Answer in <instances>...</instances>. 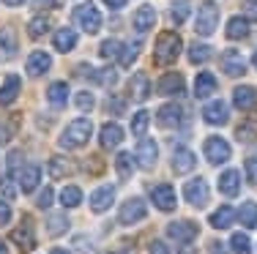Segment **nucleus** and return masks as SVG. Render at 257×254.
<instances>
[{"instance_id": "obj_1", "label": "nucleus", "mask_w": 257, "mask_h": 254, "mask_svg": "<svg viewBox=\"0 0 257 254\" xmlns=\"http://www.w3.org/2000/svg\"><path fill=\"white\" fill-rule=\"evenodd\" d=\"M183 50V41L178 33H173V30H164L162 36L156 39V47H154V60L159 66H173L175 60H178Z\"/></svg>"}, {"instance_id": "obj_2", "label": "nucleus", "mask_w": 257, "mask_h": 254, "mask_svg": "<svg viewBox=\"0 0 257 254\" xmlns=\"http://www.w3.org/2000/svg\"><path fill=\"white\" fill-rule=\"evenodd\" d=\"M90 134H93V123H90L88 118H77V120H71V123L66 126V131L60 134V148L77 150V148H82V145H88Z\"/></svg>"}, {"instance_id": "obj_3", "label": "nucleus", "mask_w": 257, "mask_h": 254, "mask_svg": "<svg viewBox=\"0 0 257 254\" xmlns=\"http://www.w3.org/2000/svg\"><path fill=\"white\" fill-rule=\"evenodd\" d=\"M219 25V9L213 0H205L203 6H200L197 11V22H194V30H197V36H211L213 30Z\"/></svg>"}, {"instance_id": "obj_4", "label": "nucleus", "mask_w": 257, "mask_h": 254, "mask_svg": "<svg viewBox=\"0 0 257 254\" xmlns=\"http://www.w3.org/2000/svg\"><path fill=\"white\" fill-rule=\"evenodd\" d=\"M74 20L79 22V28H82L85 33H90V36L101 30V14H99V9H96L93 3L77 6V9H74Z\"/></svg>"}, {"instance_id": "obj_5", "label": "nucleus", "mask_w": 257, "mask_h": 254, "mask_svg": "<svg viewBox=\"0 0 257 254\" xmlns=\"http://www.w3.org/2000/svg\"><path fill=\"white\" fill-rule=\"evenodd\" d=\"M145 216H148V205H145V199L140 197H132L123 202V208H120L118 213V221L120 224H137V221H143Z\"/></svg>"}, {"instance_id": "obj_6", "label": "nucleus", "mask_w": 257, "mask_h": 254, "mask_svg": "<svg viewBox=\"0 0 257 254\" xmlns=\"http://www.w3.org/2000/svg\"><path fill=\"white\" fill-rule=\"evenodd\" d=\"M230 156L232 148L227 145V140H222V137H208L205 140V159L211 164H224V161H230Z\"/></svg>"}, {"instance_id": "obj_7", "label": "nucleus", "mask_w": 257, "mask_h": 254, "mask_svg": "<svg viewBox=\"0 0 257 254\" xmlns=\"http://www.w3.org/2000/svg\"><path fill=\"white\" fill-rule=\"evenodd\" d=\"M183 197L189 199V205H194V208H203V205H208V183H205L203 178L189 180V183L183 186Z\"/></svg>"}, {"instance_id": "obj_8", "label": "nucleus", "mask_w": 257, "mask_h": 254, "mask_svg": "<svg viewBox=\"0 0 257 254\" xmlns=\"http://www.w3.org/2000/svg\"><path fill=\"white\" fill-rule=\"evenodd\" d=\"M203 118L208 126H224L230 120V107L224 101H208L203 110Z\"/></svg>"}, {"instance_id": "obj_9", "label": "nucleus", "mask_w": 257, "mask_h": 254, "mask_svg": "<svg viewBox=\"0 0 257 254\" xmlns=\"http://www.w3.org/2000/svg\"><path fill=\"white\" fill-rule=\"evenodd\" d=\"M151 199H154V205L159 210H164V213H170V210H175V191L170 189L167 183H159V186H154L151 189Z\"/></svg>"}, {"instance_id": "obj_10", "label": "nucleus", "mask_w": 257, "mask_h": 254, "mask_svg": "<svg viewBox=\"0 0 257 254\" xmlns=\"http://www.w3.org/2000/svg\"><path fill=\"white\" fill-rule=\"evenodd\" d=\"M11 238H14L17 249L20 251H33L36 249V235H33V224H30V219H25L20 227L11 232Z\"/></svg>"}, {"instance_id": "obj_11", "label": "nucleus", "mask_w": 257, "mask_h": 254, "mask_svg": "<svg viewBox=\"0 0 257 254\" xmlns=\"http://www.w3.org/2000/svg\"><path fill=\"white\" fill-rule=\"evenodd\" d=\"M222 71L227 77H243L246 74V60H243L241 52H235V50H227L222 55Z\"/></svg>"}, {"instance_id": "obj_12", "label": "nucleus", "mask_w": 257, "mask_h": 254, "mask_svg": "<svg viewBox=\"0 0 257 254\" xmlns=\"http://www.w3.org/2000/svg\"><path fill=\"white\" fill-rule=\"evenodd\" d=\"M156 93H162V96H183L186 93V82H183L181 74H164L162 80L156 82Z\"/></svg>"}, {"instance_id": "obj_13", "label": "nucleus", "mask_w": 257, "mask_h": 254, "mask_svg": "<svg viewBox=\"0 0 257 254\" xmlns=\"http://www.w3.org/2000/svg\"><path fill=\"white\" fill-rule=\"evenodd\" d=\"M167 232H170V238L178 240V243H189V240L197 238L200 227L194 224V221H173V224L167 227Z\"/></svg>"}, {"instance_id": "obj_14", "label": "nucleus", "mask_w": 257, "mask_h": 254, "mask_svg": "<svg viewBox=\"0 0 257 254\" xmlns=\"http://www.w3.org/2000/svg\"><path fill=\"white\" fill-rule=\"evenodd\" d=\"M22 90V80L17 74H9L3 80V85H0V107H9L17 101V96H20Z\"/></svg>"}, {"instance_id": "obj_15", "label": "nucleus", "mask_w": 257, "mask_h": 254, "mask_svg": "<svg viewBox=\"0 0 257 254\" xmlns=\"http://www.w3.org/2000/svg\"><path fill=\"white\" fill-rule=\"evenodd\" d=\"M134 159L140 161V167H143V169H151V167L156 164V159H159V148H156V142H154V140L140 142V145H137V150H134Z\"/></svg>"}, {"instance_id": "obj_16", "label": "nucleus", "mask_w": 257, "mask_h": 254, "mask_svg": "<svg viewBox=\"0 0 257 254\" xmlns=\"http://www.w3.org/2000/svg\"><path fill=\"white\" fill-rule=\"evenodd\" d=\"M194 167H197V156H194L192 150L178 148L173 153V172L175 175H186V172H192Z\"/></svg>"}, {"instance_id": "obj_17", "label": "nucleus", "mask_w": 257, "mask_h": 254, "mask_svg": "<svg viewBox=\"0 0 257 254\" xmlns=\"http://www.w3.org/2000/svg\"><path fill=\"white\" fill-rule=\"evenodd\" d=\"M50 66H52V58L47 55V52H30V58L25 60V71H28L30 77L47 74V71H50Z\"/></svg>"}, {"instance_id": "obj_18", "label": "nucleus", "mask_w": 257, "mask_h": 254, "mask_svg": "<svg viewBox=\"0 0 257 254\" xmlns=\"http://www.w3.org/2000/svg\"><path fill=\"white\" fill-rule=\"evenodd\" d=\"M112 199H115L112 186H99V189L90 194V210H93V213H104V210L112 205Z\"/></svg>"}, {"instance_id": "obj_19", "label": "nucleus", "mask_w": 257, "mask_h": 254, "mask_svg": "<svg viewBox=\"0 0 257 254\" xmlns=\"http://www.w3.org/2000/svg\"><path fill=\"white\" fill-rule=\"evenodd\" d=\"M183 120V107L181 104H164L162 110L156 112V123L170 129V126H178Z\"/></svg>"}, {"instance_id": "obj_20", "label": "nucleus", "mask_w": 257, "mask_h": 254, "mask_svg": "<svg viewBox=\"0 0 257 254\" xmlns=\"http://www.w3.org/2000/svg\"><path fill=\"white\" fill-rule=\"evenodd\" d=\"M154 25H156V9L154 6H140L134 11V30L137 33H148Z\"/></svg>"}, {"instance_id": "obj_21", "label": "nucleus", "mask_w": 257, "mask_h": 254, "mask_svg": "<svg viewBox=\"0 0 257 254\" xmlns=\"http://www.w3.org/2000/svg\"><path fill=\"white\" fill-rule=\"evenodd\" d=\"M232 104H235L238 110H252L257 104V90L249 88V85H238V88L232 90Z\"/></svg>"}, {"instance_id": "obj_22", "label": "nucleus", "mask_w": 257, "mask_h": 254, "mask_svg": "<svg viewBox=\"0 0 257 254\" xmlns=\"http://www.w3.org/2000/svg\"><path fill=\"white\" fill-rule=\"evenodd\" d=\"M219 191L224 197H235L241 191V175H238V169H227V172L219 175Z\"/></svg>"}, {"instance_id": "obj_23", "label": "nucleus", "mask_w": 257, "mask_h": 254, "mask_svg": "<svg viewBox=\"0 0 257 254\" xmlns=\"http://www.w3.org/2000/svg\"><path fill=\"white\" fill-rule=\"evenodd\" d=\"M17 33L11 28H0V60H11L17 55Z\"/></svg>"}, {"instance_id": "obj_24", "label": "nucleus", "mask_w": 257, "mask_h": 254, "mask_svg": "<svg viewBox=\"0 0 257 254\" xmlns=\"http://www.w3.org/2000/svg\"><path fill=\"white\" fill-rule=\"evenodd\" d=\"M216 77L211 74V71H200L197 74V80H194V96H197V99H208V96L213 93V90H216Z\"/></svg>"}, {"instance_id": "obj_25", "label": "nucleus", "mask_w": 257, "mask_h": 254, "mask_svg": "<svg viewBox=\"0 0 257 254\" xmlns=\"http://www.w3.org/2000/svg\"><path fill=\"white\" fill-rule=\"evenodd\" d=\"M52 44H55L58 52H71L77 47V33L71 28H60L58 33L52 36Z\"/></svg>"}, {"instance_id": "obj_26", "label": "nucleus", "mask_w": 257, "mask_h": 254, "mask_svg": "<svg viewBox=\"0 0 257 254\" xmlns=\"http://www.w3.org/2000/svg\"><path fill=\"white\" fill-rule=\"evenodd\" d=\"M128 90H132V96H134V101H145L151 96V80L140 71V74H134L132 77V82H128Z\"/></svg>"}, {"instance_id": "obj_27", "label": "nucleus", "mask_w": 257, "mask_h": 254, "mask_svg": "<svg viewBox=\"0 0 257 254\" xmlns=\"http://www.w3.org/2000/svg\"><path fill=\"white\" fill-rule=\"evenodd\" d=\"M39 180H41V169L36 167V164H30V167H25L22 169V175H20V189L25 191H36L39 189Z\"/></svg>"}, {"instance_id": "obj_28", "label": "nucleus", "mask_w": 257, "mask_h": 254, "mask_svg": "<svg viewBox=\"0 0 257 254\" xmlns=\"http://www.w3.org/2000/svg\"><path fill=\"white\" fill-rule=\"evenodd\" d=\"M123 142V129L118 123H104L101 129V145L104 148H118Z\"/></svg>"}, {"instance_id": "obj_29", "label": "nucleus", "mask_w": 257, "mask_h": 254, "mask_svg": "<svg viewBox=\"0 0 257 254\" xmlns=\"http://www.w3.org/2000/svg\"><path fill=\"white\" fill-rule=\"evenodd\" d=\"M232 221H235V210L230 205H222V208H216L211 213V227H216V229H227Z\"/></svg>"}, {"instance_id": "obj_30", "label": "nucleus", "mask_w": 257, "mask_h": 254, "mask_svg": "<svg viewBox=\"0 0 257 254\" xmlns=\"http://www.w3.org/2000/svg\"><path fill=\"white\" fill-rule=\"evenodd\" d=\"M249 36V20L246 17H232V20L227 22V39L232 41H241Z\"/></svg>"}, {"instance_id": "obj_31", "label": "nucleus", "mask_w": 257, "mask_h": 254, "mask_svg": "<svg viewBox=\"0 0 257 254\" xmlns=\"http://www.w3.org/2000/svg\"><path fill=\"white\" fill-rule=\"evenodd\" d=\"M47 99H50L52 107H63L66 101H69V85L66 82H52L50 88H47Z\"/></svg>"}, {"instance_id": "obj_32", "label": "nucleus", "mask_w": 257, "mask_h": 254, "mask_svg": "<svg viewBox=\"0 0 257 254\" xmlns=\"http://www.w3.org/2000/svg\"><path fill=\"white\" fill-rule=\"evenodd\" d=\"M47 232H50L52 238L69 232V216H66V213H50V216H47Z\"/></svg>"}, {"instance_id": "obj_33", "label": "nucleus", "mask_w": 257, "mask_h": 254, "mask_svg": "<svg viewBox=\"0 0 257 254\" xmlns=\"http://www.w3.org/2000/svg\"><path fill=\"white\" fill-rule=\"evenodd\" d=\"M235 137L241 142H254L257 140V115H252V118L243 120V126H238L235 129Z\"/></svg>"}, {"instance_id": "obj_34", "label": "nucleus", "mask_w": 257, "mask_h": 254, "mask_svg": "<svg viewBox=\"0 0 257 254\" xmlns=\"http://www.w3.org/2000/svg\"><path fill=\"white\" fill-rule=\"evenodd\" d=\"M238 219L246 229H254L257 227V202H243L241 210H238Z\"/></svg>"}, {"instance_id": "obj_35", "label": "nucleus", "mask_w": 257, "mask_h": 254, "mask_svg": "<svg viewBox=\"0 0 257 254\" xmlns=\"http://www.w3.org/2000/svg\"><path fill=\"white\" fill-rule=\"evenodd\" d=\"M211 55H213V50L208 44H200V41H194L192 47H189V60H192L194 66L197 63H205V60H211Z\"/></svg>"}, {"instance_id": "obj_36", "label": "nucleus", "mask_w": 257, "mask_h": 254, "mask_svg": "<svg viewBox=\"0 0 257 254\" xmlns=\"http://www.w3.org/2000/svg\"><path fill=\"white\" fill-rule=\"evenodd\" d=\"M189 9H192V3H189V0H173V6H170V17H173L175 25H183V22H186Z\"/></svg>"}, {"instance_id": "obj_37", "label": "nucleus", "mask_w": 257, "mask_h": 254, "mask_svg": "<svg viewBox=\"0 0 257 254\" xmlns=\"http://www.w3.org/2000/svg\"><path fill=\"white\" fill-rule=\"evenodd\" d=\"M17 129H20V118H17V115H14V118H9V120H0V145L14 140Z\"/></svg>"}, {"instance_id": "obj_38", "label": "nucleus", "mask_w": 257, "mask_h": 254, "mask_svg": "<svg viewBox=\"0 0 257 254\" xmlns=\"http://www.w3.org/2000/svg\"><path fill=\"white\" fill-rule=\"evenodd\" d=\"M50 28H52V22L47 20V17H33L30 25H28V33H30V39H41Z\"/></svg>"}, {"instance_id": "obj_39", "label": "nucleus", "mask_w": 257, "mask_h": 254, "mask_svg": "<svg viewBox=\"0 0 257 254\" xmlns=\"http://www.w3.org/2000/svg\"><path fill=\"white\" fill-rule=\"evenodd\" d=\"M79 202H82V191H79L77 186H69V189L60 191V205H63V208H77Z\"/></svg>"}, {"instance_id": "obj_40", "label": "nucleus", "mask_w": 257, "mask_h": 254, "mask_svg": "<svg viewBox=\"0 0 257 254\" xmlns=\"http://www.w3.org/2000/svg\"><path fill=\"white\" fill-rule=\"evenodd\" d=\"M230 246H232L235 254H252V240H249L246 232H235L232 240H230Z\"/></svg>"}, {"instance_id": "obj_41", "label": "nucleus", "mask_w": 257, "mask_h": 254, "mask_svg": "<svg viewBox=\"0 0 257 254\" xmlns=\"http://www.w3.org/2000/svg\"><path fill=\"white\" fill-rule=\"evenodd\" d=\"M99 52H101V58H107V60L109 58H120V55H123V44H120L118 39H107L99 47Z\"/></svg>"}, {"instance_id": "obj_42", "label": "nucleus", "mask_w": 257, "mask_h": 254, "mask_svg": "<svg viewBox=\"0 0 257 254\" xmlns=\"http://www.w3.org/2000/svg\"><path fill=\"white\" fill-rule=\"evenodd\" d=\"M148 120H151V115L145 112V110H140V112L132 118V134H134V137H143L145 131H148Z\"/></svg>"}, {"instance_id": "obj_43", "label": "nucleus", "mask_w": 257, "mask_h": 254, "mask_svg": "<svg viewBox=\"0 0 257 254\" xmlns=\"http://www.w3.org/2000/svg\"><path fill=\"white\" fill-rule=\"evenodd\" d=\"M69 172H71V164L66 159H60V156L50 159V175H52V178H66Z\"/></svg>"}, {"instance_id": "obj_44", "label": "nucleus", "mask_w": 257, "mask_h": 254, "mask_svg": "<svg viewBox=\"0 0 257 254\" xmlns=\"http://www.w3.org/2000/svg\"><path fill=\"white\" fill-rule=\"evenodd\" d=\"M132 159H134L132 153H120V156H118V161H115V167H118L120 180H126L128 175H132Z\"/></svg>"}, {"instance_id": "obj_45", "label": "nucleus", "mask_w": 257, "mask_h": 254, "mask_svg": "<svg viewBox=\"0 0 257 254\" xmlns=\"http://www.w3.org/2000/svg\"><path fill=\"white\" fill-rule=\"evenodd\" d=\"M96 80H99L104 88H115V82H118V71L115 69H101L99 74H96Z\"/></svg>"}, {"instance_id": "obj_46", "label": "nucleus", "mask_w": 257, "mask_h": 254, "mask_svg": "<svg viewBox=\"0 0 257 254\" xmlns=\"http://www.w3.org/2000/svg\"><path fill=\"white\" fill-rule=\"evenodd\" d=\"M137 55H140V44H128L126 50H123V55H120V66H132L134 60H137Z\"/></svg>"}, {"instance_id": "obj_47", "label": "nucleus", "mask_w": 257, "mask_h": 254, "mask_svg": "<svg viewBox=\"0 0 257 254\" xmlns=\"http://www.w3.org/2000/svg\"><path fill=\"white\" fill-rule=\"evenodd\" d=\"M93 104H96V99L88 93V90H82V93H77V107L82 112H88V110H93Z\"/></svg>"}, {"instance_id": "obj_48", "label": "nucleus", "mask_w": 257, "mask_h": 254, "mask_svg": "<svg viewBox=\"0 0 257 254\" xmlns=\"http://www.w3.org/2000/svg\"><path fill=\"white\" fill-rule=\"evenodd\" d=\"M55 202V194H52V189H44L39 194V199H36V205H39V208H50V205Z\"/></svg>"}, {"instance_id": "obj_49", "label": "nucleus", "mask_w": 257, "mask_h": 254, "mask_svg": "<svg viewBox=\"0 0 257 254\" xmlns=\"http://www.w3.org/2000/svg\"><path fill=\"white\" fill-rule=\"evenodd\" d=\"M246 178L252 186H257V159H246Z\"/></svg>"}, {"instance_id": "obj_50", "label": "nucleus", "mask_w": 257, "mask_h": 254, "mask_svg": "<svg viewBox=\"0 0 257 254\" xmlns=\"http://www.w3.org/2000/svg\"><path fill=\"white\" fill-rule=\"evenodd\" d=\"M0 191H6V197H17V189L9 178H0Z\"/></svg>"}, {"instance_id": "obj_51", "label": "nucleus", "mask_w": 257, "mask_h": 254, "mask_svg": "<svg viewBox=\"0 0 257 254\" xmlns=\"http://www.w3.org/2000/svg\"><path fill=\"white\" fill-rule=\"evenodd\" d=\"M11 221V208L6 202H0V227H6Z\"/></svg>"}, {"instance_id": "obj_52", "label": "nucleus", "mask_w": 257, "mask_h": 254, "mask_svg": "<svg viewBox=\"0 0 257 254\" xmlns=\"http://www.w3.org/2000/svg\"><path fill=\"white\" fill-rule=\"evenodd\" d=\"M243 14H246L249 20H254V22H257V3H254V0H249V3H243Z\"/></svg>"}, {"instance_id": "obj_53", "label": "nucleus", "mask_w": 257, "mask_h": 254, "mask_svg": "<svg viewBox=\"0 0 257 254\" xmlns=\"http://www.w3.org/2000/svg\"><path fill=\"white\" fill-rule=\"evenodd\" d=\"M107 110H109V112H115V115H120V112H123V104H120V99H109Z\"/></svg>"}, {"instance_id": "obj_54", "label": "nucleus", "mask_w": 257, "mask_h": 254, "mask_svg": "<svg viewBox=\"0 0 257 254\" xmlns=\"http://www.w3.org/2000/svg\"><path fill=\"white\" fill-rule=\"evenodd\" d=\"M151 254H170V251H167V246H164L162 240H154V243H151Z\"/></svg>"}, {"instance_id": "obj_55", "label": "nucleus", "mask_w": 257, "mask_h": 254, "mask_svg": "<svg viewBox=\"0 0 257 254\" xmlns=\"http://www.w3.org/2000/svg\"><path fill=\"white\" fill-rule=\"evenodd\" d=\"M36 9H55L58 6V0H33Z\"/></svg>"}, {"instance_id": "obj_56", "label": "nucleus", "mask_w": 257, "mask_h": 254, "mask_svg": "<svg viewBox=\"0 0 257 254\" xmlns=\"http://www.w3.org/2000/svg\"><path fill=\"white\" fill-rule=\"evenodd\" d=\"M211 254H227V249H224L219 240H213V243H211Z\"/></svg>"}, {"instance_id": "obj_57", "label": "nucleus", "mask_w": 257, "mask_h": 254, "mask_svg": "<svg viewBox=\"0 0 257 254\" xmlns=\"http://www.w3.org/2000/svg\"><path fill=\"white\" fill-rule=\"evenodd\" d=\"M104 3H107L109 9H123V6H126V0H104Z\"/></svg>"}, {"instance_id": "obj_58", "label": "nucleus", "mask_w": 257, "mask_h": 254, "mask_svg": "<svg viewBox=\"0 0 257 254\" xmlns=\"http://www.w3.org/2000/svg\"><path fill=\"white\" fill-rule=\"evenodd\" d=\"M3 3H6V6H22L25 0H3Z\"/></svg>"}, {"instance_id": "obj_59", "label": "nucleus", "mask_w": 257, "mask_h": 254, "mask_svg": "<svg viewBox=\"0 0 257 254\" xmlns=\"http://www.w3.org/2000/svg\"><path fill=\"white\" fill-rule=\"evenodd\" d=\"M181 254H197V251H194L192 246H183V249H181Z\"/></svg>"}, {"instance_id": "obj_60", "label": "nucleus", "mask_w": 257, "mask_h": 254, "mask_svg": "<svg viewBox=\"0 0 257 254\" xmlns=\"http://www.w3.org/2000/svg\"><path fill=\"white\" fill-rule=\"evenodd\" d=\"M0 254H9V249H6V243L0 240Z\"/></svg>"}, {"instance_id": "obj_61", "label": "nucleus", "mask_w": 257, "mask_h": 254, "mask_svg": "<svg viewBox=\"0 0 257 254\" xmlns=\"http://www.w3.org/2000/svg\"><path fill=\"white\" fill-rule=\"evenodd\" d=\"M50 254H69V251H63V249H52Z\"/></svg>"}, {"instance_id": "obj_62", "label": "nucleus", "mask_w": 257, "mask_h": 254, "mask_svg": "<svg viewBox=\"0 0 257 254\" xmlns=\"http://www.w3.org/2000/svg\"><path fill=\"white\" fill-rule=\"evenodd\" d=\"M252 63H254V69H257V52H254V58H252Z\"/></svg>"}, {"instance_id": "obj_63", "label": "nucleus", "mask_w": 257, "mask_h": 254, "mask_svg": "<svg viewBox=\"0 0 257 254\" xmlns=\"http://www.w3.org/2000/svg\"><path fill=\"white\" fill-rule=\"evenodd\" d=\"M107 254H112V251H107Z\"/></svg>"}]
</instances>
